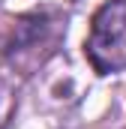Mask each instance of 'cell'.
<instances>
[{
	"label": "cell",
	"mask_w": 126,
	"mask_h": 129,
	"mask_svg": "<svg viewBox=\"0 0 126 129\" xmlns=\"http://www.w3.org/2000/svg\"><path fill=\"white\" fill-rule=\"evenodd\" d=\"M84 54L99 75L126 72V0H108L96 9Z\"/></svg>",
	"instance_id": "6da1fadb"
}]
</instances>
